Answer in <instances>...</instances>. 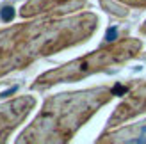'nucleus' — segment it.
Returning <instances> with one entry per match:
<instances>
[{
  "instance_id": "nucleus-1",
  "label": "nucleus",
  "mask_w": 146,
  "mask_h": 144,
  "mask_svg": "<svg viewBox=\"0 0 146 144\" xmlns=\"http://www.w3.org/2000/svg\"><path fill=\"white\" fill-rule=\"evenodd\" d=\"M94 28L96 16L80 14L68 20H43L0 30V75L84 41Z\"/></svg>"
},
{
  "instance_id": "nucleus-2",
  "label": "nucleus",
  "mask_w": 146,
  "mask_h": 144,
  "mask_svg": "<svg viewBox=\"0 0 146 144\" xmlns=\"http://www.w3.org/2000/svg\"><path fill=\"white\" fill-rule=\"evenodd\" d=\"M114 94L116 89L94 87L82 92H64L48 98L39 116L20 135L18 142L68 141L102 105L111 102Z\"/></svg>"
},
{
  "instance_id": "nucleus-3",
  "label": "nucleus",
  "mask_w": 146,
  "mask_h": 144,
  "mask_svg": "<svg viewBox=\"0 0 146 144\" xmlns=\"http://www.w3.org/2000/svg\"><path fill=\"white\" fill-rule=\"evenodd\" d=\"M141 46L143 45L139 39H119L105 48H100L86 57H80V59L73 61L62 68H57L54 71H48V73L41 75L38 78V82L32 84V89L48 87V85L59 84V82H73V80L84 78L91 73H98V71L123 64V62L130 61L132 57L139 55Z\"/></svg>"
},
{
  "instance_id": "nucleus-4",
  "label": "nucleus",
  "mask_w": 146,
  "mask_h": 144,
  "mask_svg": "<svg viewBox=\"0 0 146 144\" xmlns=\"http://www.w3.org/2000/svg\"><path fill=\"white\" fill-rule=\"evenodd\" d=\"M34 103L36 100L32 96H23L0 105V142L7 139V135L20 125L21 119H25Z\"/></svg>"
},
{
  "instance_id": "nucleus-5",
  "label": "nucleus",
  "mask_w": 146,
  "mask_h": 144,
  "mask_svg": "<svg viewBox=\"0 0 146 144\" xmlns=\"http://www.w3.org/2000/svg\"><path fill=\"white\" fill-rule=\"evenodd\" d=\"M146 110V80L137 84L135 87L128 92V96L119 103V107L116 109V112L111 118V126L119 125L123 121H127L128 118H134L137 114H141Z\"/></svg>"
},
{
  "instance_id": "nucleus-6",
  "label": "nucleus",
  "mask_w": 146,
  "mask_h": 144,
  "mask_svg": "<svg viewBox=\"0 0 146 144\" xmlns=\"http://www.w3.org/2000/svg\"><path fill=\"white\" fill-rule=\"evenodd\" d=\"M84 0H29L21 7V16H38V14H55L73 11V7L82 5Z\"/></svg>"
},
{
  "instance_id": "nucleus-7",
  "label": "nucleus",
  "mask_w": 146,
  "mask_h": 144,
  "mask_svg": "<svg viewBox=\"0 0 146 144\" xmlns=\"http://www.w3.org/2000/svg\"><path fill=\"white\" fill-rule=\"evenodd\" d=\"M128 5H134V7H146V0H121Z\"/></svg>"
},
{
  "instance_id": "nucleus-8",
  "label": "nucleus",
  "mask_w": 146,
  "mask_h": 144,
  "mask_svg": "<svg viewBox=\"0 0 146 144\" xmlns=\"http://www.w3.org/2000/svg\"><path fill=\"white\" fill-rule=\"evenodd\" d=\"M141 32H143V34H146V23H144V25L141 27Z\"/></svg>"
}]
</instances>
